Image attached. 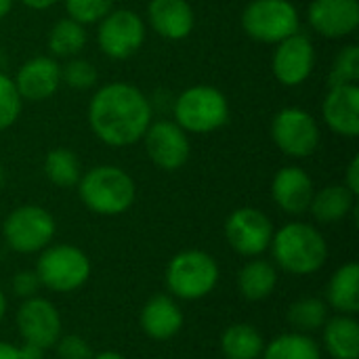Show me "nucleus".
<instances>
[{"label":"nucleus","mask_w":359,"mask_h":359,"mask_svg":"<svg viewBox=\"0 0 359 359\" xmlns=\"http://www.w3.org/2000/svg\"><path fill=\"white\" fill-rule=\"evenodd\" d=\"M151 103L130 82H109L95 90L88 103V126L109 147H128L143 139L151 120Z\"/></svg>","instance_id":"1"},{"label":"nucleus","mask_w":359,"mask_h":359,"mask_svg":"<svg viewBox=\"0 0 359 359\" xmlns=\"http://www.w3.org/2000/svg\"><path fill=\"white\" fill-rule=\"evenodd\" d=\"M82 204L95 215L116 217L126 212L135 202V181L120 166L101 164L84 172L78 181Z\"/></svg>","instance_id":"2"},{"label":"nucleus","mask_w":359,"mask_h":359,"mask_svg":"<svg viewBox=\"0 0 359 359\" xmlns=\"http://www.w3.org/2000/svg\"><path fill=\"white\" fill-rule=\"evenodd\" d=\"M276 263L288 273L307 276L324 267L328 244L324 236L309 223H288L271 238Z\"/></svg>","instance_id":"3"},{"label":"nucleus","mask_w":359,"mask_h":359,"mask_svg":"<svg viewBox=\"0 0 359 359\" xmlns=\"http://www.w3.org/2000/svg\"><path fill=\"white\" fill-rule=\"evenodd\" d=\"M172 114L187 135H208L227 124L229 101L217 86L194 84L175 99Z\"/></svg>","instance_id":"4"},{"label":"nucleus","mask_w":359,"mask_h":359,"mask_svg":"<svg viewBox=\"0 0 359 359\" xmlns=\"http://www.w3.org/2000/svg\"><path fill=\"white\" fill-rule=\"evenodd\" d=\"M242 29L261 44H278L301 27V17L290 0H250L242 11Z\"/></svg>","instance_id":"5"},{"label":"nucleus","mask_w":359,"mask_h":359,"mask_svg":"<svg viewBox=\"0 0 359 359\" xmlns=\"http://www.w3.org/2000/svg\"><path fill=\"white\" fill-rule=\"evenodd\" d=\"M219 280L217 261L202 250H183L166 267L168 290L185 301H198L206 297Z\"/></svg>","instance_id":"6"},{"label":"nucleus","mask_w":359,"mask_h":359,"mask_svg":"<svg viewBox=\"0 0 359 359\" xmlns=\"http://www.w3.org/2000/svg\"><path fill=\"white\" fill-rule=\"evenodd\" d=\"M145 21L133 8H111L97 23V46L114 61H124L137 55L145 42Z\"/></svg>","instance_id":"7"},{"label":"nucleus","mask_w":359,"mask_h":359,"mask_svg":"<svg viewBox=\"0 0 359 359\" xmlns=\"http://www.w3.org/2000/svg\"><path fill=\"white\" fill-rule=\"evenodd\" d=\"M36 276L40 284L48 290L72 292L88 280L90 261L80 248L69 244H57L40 255Z\"/></svg>","instance_id":"8"},{"label":"nucleus","mask_w":359,"mask_h":359,"mask_svg":"<svg viewBox=\"0 0 359 359\" xmlns=\"http://www.w3.org/2000/svg\"><path fill=\"white\" fill-rule=\"evenodd\" d=\"M271 139L288 158H309L320 145V126L309 111L284 107L271 120Z\"/></svg>","instance_id":"9"},{"label":"nucleus","mask_w":359,"mask_h":359,"mask_svg":"<svg viewBox=\"0 0 359 359\" xmlns=\"http://www.w3.org/2000/svg\"><path fill=\"white\" fill-rule=\"evenodd\" d=\"M2 233L13 250L23 255L38 252L46 248V244L53 240L55 219L42 206H34V204L19 206L6 217L2 225Z\"/></svg>","instance_id":"10"},{"label":"nucleus","mask_w":359,"mask_h":359,"mask_svg":"<svg viewBox=\"0 0 359 359\" xmlns=\"http://www.w3.org/2000/svg\"><path fill=\"white\" fill-rule=\"evenodd\" d=\"M143 143L149 160L166 172L183 168L191 156L189 135L175 120L151 122L143 135Z\"/></svg>","instance_id":"11"},{"label":"nucleus","mask_w":359,"mask_h":359,"mask_svg":"<svg viewBox=\"0 0 359 359\" xmlns=\"http://www.w3.org/2000/svg\"><path fill=\"white\" fill-rule=\"evenodd\" d=\"M225 238L238 255L257 257L269 248L273 225L269 217L257 208H238L229 215L225 223Z\"/></svg>","instance_id":"12"},{"label":"nucleus","mask_w":359,"mask_h":359,"mask_svg":"<svg viewBox=\"0 0 359 359\" xmlns=\"http://www.w3.org/2000/svg\"><path fill=\"white\" fill-rule=\"evenodd\" d=\"M273 46L276 50L271 57V72L276 80L284 86L303 84L316 65V48L311 38L297 32Z\"/></svg>","instance_id":"13"},{"label":"nucleus","mask_w":359,"mask_h":359,"mask_svg":"<svg viewBox=\"0 0 359 359\" xmlns=\"http://www.w3.org/2000/svg\"><path fill=\"white\" fill-rule=\"evenodd\" d=\"M17 328L25 343L48 349L61 337V318L50 301L32 297L17 311Z\"/></svg>","instance_id":"14"},{"label":"nucleus","mask_w":359,"mask_h":359,"mask_svg":"<svg viewBox=\"0 0 359 359\" xmlns=\"http://www.w3.org/2000/svg\"><path fill=\"white\" fill-rule=\"evenodd\" d=\"M309 25L328 40H343L359 27L358 0H313L307 8Z\"/></svg>","instance_id":"15"},{"label":"nucleus","mask_w":359,"mask_h":359,"mask_svg":"<svg viewBox=\"0 0 359 359\" xmlns=\"http://www.w3.org/2000/svg\"><path fill=\"white\" fill-rule=\"evenodd\" d=\"M13 82L23 101H46L61 86V65L55 57H32L17 69Z\"/></svg>","instance_id":"16"},{"label":"nucleus","mask_w":359,"mask_h":359,"mask_svg":"<svg viewBox=\"0 0 359 359\" xmlns=\"http://www.w3.org/2000/svg\"><path fill=\"white\" fill-rule=\"evenodd\" d=\"M322 118L326 126L347 139L359 135V86L332 84L322 103Z\"/></svg>","instance_id":"17"},{"label":"nucleus","mask_w":359,"mask_h":359,"mask_svg":"<svg viewBox=\"0 0 359 359\" xmlns=\"http://www.w3.org/2000/svg\"><path fill=\"white\" fill-rule=\"evenodd\" d=\"M147 21L160 38L179 42L191 36L196 13L187 0H149Z\"/></svg>","instance_id":"18"},{"label":"nucleus","mask_w":359,"mask_h":359,"mask_svg":"<svg viewBox=\"0 0 359 359\" xmlns=\"http://www.w3.org/2000/svg\"><path fill=\"white\" fill-rule=\"evenodd\" d=\"M313 179L301 166H284L276 172L271 183L273 202L288 215H303L313 200Z\"/></svg>","instance_id":"19"},{"label":"nucleus","mask_w":359,"mask_h":359,"mask_svg":"<svg viewBox=\"0 0 359 359\" xmlns=\"http://www.w3.org/2000/svg\"><path fill=\"white\" fill-rule=\"evenodd\" d=\"M181 326H183V313L179 305L166 294L151 297L141 311V328L145 330L147 337L156 341H166L175 337L181 330Z\"/></svg>","instance_id":"20"},{"label":"nucleus","mask_w":359,"mask_h":359,"mask_svg":"<svg viewBox=\"0 0 359 359\" xmlns=\"http://www.w3.org/2000/svg\"><path fill=\"white\" fill-rule=\"evenodd\" d=\"M328 303L343 316L359 311V265L347 263L332 276L328 284Z\"/></svg>","instance_id":"21"},{"label":"nucleus","mask_w":359,"mask_h":359,"mask_svg":"<svg viewBox=\"0 0 359 359\" xmlns=\"http://www.w3.org/2000/svg\"><path fill=\"white\" fill-rule=\"evenodd\" d=\"M86 40H88L86 25H82V23H78V21H74L69 17H63L50 27L48 38H46V46L50 50V57H55V59H72V57H78L84 50Z\"/></svg>","instance_id":"22"},{"label":"nucleus","mask_w":359,"mask_h":359,"mask_svg":"<svg viewBox=\"0 0 359 359\" xmlns=\"http://www.w3.org/2000/svg\"><path fill=\"white\" fill-rule=\"evenodd\" d=\"M355 206V196L345 185H328L313 194L311 200V215L320 223H337L345 219Z\"/></svg>","instance_id":"23"},{"label":"nucleus","mask_w":359,"mask_h":359,"mask_svg":"<svg viewBox=\"0 0 359 359\" xmlns=\"http://www.w3.org/2000/svg\"><path fill=\"white\" fill-rule=\"evenodd\" d=\"M324 343L334 359L359 358V324L349 316L332 318L324 330Z\"/></svg>","instance_id":"24"},{"label":"nucleus","mask_w":359,"mask_h":359,"mask_svg":"<svg viewBox=\"0 0 359 359\" xmlns=\"http://www.w3.org/2000/svg\"><path fill=\"white\" fill-rule=\"evenodd\" d=\"M263 349V337L250 324H233L221 337V351L227 359H259Z\"/></svg>","instance_id":"25"},{"label":"nucleus","mask_w":359,"mask_h":359,"mask_svg":"<svg viewBox=\"0 0 359 359\" xmlns=\"http://www.w3.org/2000/svg\"><path fill=\"white\" fill-rule=\"evenodd\" d=\"M278 284L276 267L267 261H250L238 273V288L248 301L267 299Z\"/></svg>","instance_id":"26"},{"label":"nucleus","mask_w":359,"mask_h":359,"mask_svg":"<svg viewBox=\"0 0 359 359\" xmlns=\"http://www.w3.org/2000/svg\"><path fill=\"white\" fill-rule=\"evenodd\" d=\"M44 175L46 179L61 189H69L78 185L82 177V166L78 156L67 147H55L44 158Z\"/></svg>","instance_id":"27"},{"label":"nucleus","mask_w":359,"mask_h":359,"mask_svg":"<svg viewBox=\"0 0 359 359\" xmlns=\"http://www.w3.org/2000/svg\"><path fill=\"white\" fill-rule=\"evenodd\" d=\"M263 359H322V351L307 334L290 332L273 339L263 349Z\"/></svg>","instance_id":"28"},{"label":"nucleus","mask_w":359,"mask_h":359,"mask_svg":"<svg viewBox=\"0 0 359 359\" xmlns=\"http://www.w3.org/2000/svg\"><path fill=\"white\" fill-rule=\"evenodd\" d=\"M326 318H328L326 303L322 299H313V297L301 299L288 309V322L303 332L322 328L326 324Z\"/></svg>","instance_id":"29"},{"label":"nucleus","mask_w":359,"mask_h":359,"mask_svg":"<svg viewBox=\"0 0 359 359\" xmlns=\"http://www.w3.org/2000/svg\"><path fill=\"white\" fill-rule=\"evenodd\" d=\"M359 80V46L347 44L339 50L332 61L328 86L332 84H358Z\"/></svg>","instance_id":"30"},{"label":"nucleus","mask_w":359,"mask_h":359,"mask_svg":"<svg viewBox=\"0 0 359 359\" xmlns=\"http://www.w3.org/2000/svg\"><path fill=\"white\" fill-rule=\"evenodd\" d=\"M97 80H99L97 67L86 59L72 57L67 59L65 65H61V82L74 90H90L95 88Z\"/></svg>","instance_id":"31"},{"label":"nucleus","mask_w":359,"mask_h":359,"mask_svg":"<svg viewBox=\"0 0 359 359\" xmlns=\"http://www.w3.org/2000/svg\"><path fill=\"white\" fill-rule=\"evenodd\" d=\"M69 19L82 25L99 23L116 4V0H63Z\"/></svg>","instance_id":"32"},{"label":"nucleus","mask_w":359,"mask_h":359,"mask_svg":"<svg viewBox=\"0 0 359 359\" xmlns=\"http://www.w3.org/2000/svg\"><path fill=\"white\" fill-rule=\"evenodd\" d=\"M23 99L19 97L11 76L0 72V133L11 128L21 116Z\"/></svg>","instance_id":"33"},{"label":"nucleus","mask_w":359,"mask_h":359,"mask_svg":"<svg viewBox=\"0 0 359 359\" xmlns=\"http://www.w3.org/2000/svg\"><path fill=\"white\" fill-rule=\"evenodd\" d=\"M55 345H57L59 359H93V351L82 337L69 334V337L59 339Z\"/></svg>","instance_id":"34"},{"label":"nucleus","mask_w":359,"mask_h":359,"mask_svg":"<svg viewBox=\"0 0 359 359\" xmlns=\"http://www.w3.org/2000/svg\"><path fill=\"white\" fill-rule=\"evenodd\" d=\"M40 286H42V284H40L36 271H19V273L15 276V280H13V290H15V294L21 297V299H32V297L38 292Z\"/></svg>","instance_id":"35"},{"label":"nucleus","mask_w":359,"mask_h":359,"mask_svg":"<svg viewBox=\"0 0 359 359\" xmlns=\"http://www.w3.org/2000/svg\"><path fill=\"white\" fill-rule=\"evenodd\" d=\"M355 198L359 196V156H353L349 166H347V175H345V183H343Z\"/></svg>","instance_id":"36"},{"label":"nucleus","mask_w":359,"mask_h":359,"mask_svg":"<svg viewBox=\"0 0 359 359\" xmlns=\"http://www.w3.org/2000/svg\"><path fill=\"white\" fill-rule=\"evenodd\" d=\"M19 358L21 359H42L44 358V349L32 343H25L23 347H19Z\"/></svg>","instance_id":"37"},{"label":"nucleus","mask_w":359,"mask_h":359,"mask_svg":"<svg viewBox=\"0 0 359 359\" xmlns=\"http://www.w3.org/2000/svg\"><path fill=\"white\" fill-rule=\"evenodd\" d=\"M23 6H27V8H32V11H46V8H50V6H55L59 0H19Z\"/></svg>","instance_id":"38"},{"label":"nucleus","mask_w":359,"mask_h":359,"mask_svg":"<svg viewBox=\"0 0 359 359\" xmlns=\"http://www.w3.org/2000/svg\"><path fill=\"white\" fill-rule=\"evenodd\" d=\"M0 359H21L19 358V349L8 345V343H0Z\"/></svg>","instance_id":"39"},{"label":"nucleus","mask_w":359,"mask_h":359,"mask_svg":"<svg viewBox=\"0 0 359 359\" xmlns=\"http://www.w3.org/2000/svg\"><path fill=\"white\" fill-rule=\"evenodd\" d=\"M13 4H15V0H0V21L11 13Z\"/></svg>","instance_id":"40"},{"label":"nucleus","mask_w":359,"mask_h":359,"mask_svg":"<svg viewBox=\"0 0 359 359\" xmlns=\"http://www.w3.org/2000/svg\"><path fill=\"white\" fill-rule=\"evenodd\" d=\"M93 359H126L124 355H120V353H116V351H103V353H99L97 358Z\"/></svg>","instance_id":"41"},{"label":"nucleus","mask_w":359,"mask_h":359,"mask_svg":"<svg viewBox=\"0 0 359 359\" xmlns=\"http://www.w3.org/2000/svg\"><path fill=\"white\" fill-rule=\"evenodd\" d=\"M4 311H6V299H4V294L0 290V320L4 318Z\"/></svg>","instance_id":"42"},{"label":"nucleus","mask_w":359,"mask_h":359,"mask_svg":"<svg viewBox=\"0 0 359 359\" xmlns=\"http://www.w3.org/2000/svg\"><path fill=\"white\" fill-rule=\"evenodd\" d=\"M4 183H6V172H4V168H2V164H0V189L4 187Z\"/></svg>","instance_id":"43"}]
</instances>
